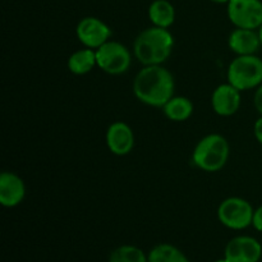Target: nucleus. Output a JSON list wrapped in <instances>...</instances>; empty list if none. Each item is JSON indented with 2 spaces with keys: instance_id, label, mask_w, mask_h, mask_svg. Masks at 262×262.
I'll return each instance as SVG.
<instances>
[{
  "instance_id": "6e6552de",
  "label": "nucleus",
  "mask_w": 262,
  "mask_h": 262,
  "mask_svg": "<svg viewBox=\"0 0 262 262\" xmlns=\"http://www.w3.org/2000/svg\"><path fill=\"white\" fill-rule=\"evenodd\" d=\"M112 28L97 17H84L76 27V36L79 42L89 49H99L112 37Z\"/></svg>"
},
{
  "instance_id": "b1692460",
  "label": "nucleus",
  "mask_w": 262,
  "mask_h": 262,
  "mask_svg": "<svg viewBox=\"0 0 262 262\" xmlns=\"http://www.w3.org/2000/svg\"><path fill=\"white\" fill-rule=\"evenodd\" d=\"M215 262H229V261H228L227 258L224 257V258H222V260H216V261H215Z\"/></svg>"
},
{
  "instance_id": "20e7f679",
  "label": "nucleus",
  "mask_w": 262,
  "mask_h": 262,
  "mask_svg": "<svg viewBox=\"0 0 262 262\" xmlns=\"http://www.w3.org/2000/svg\"><path fill=\"white\" fill-rule=\"evenodd\" d=\"M227 79L239 91L257 89L262 83V59L257 55H237L228 66Z\"/></svg>"
},
{
  "instance_id": "0eeeda50",
  "label": "nucleus",
  "mask_w": 262,
  "mask_h": 262,
  "mask_svg": "<svg viewBox=\"0 0 262 262\" xmlns=\"http://www.w3.org/2000/svg\"><path fill=\"white\" fill-rule=\"evenodd\" d=\"M227 5L228 18L234 27L248 30H258L261 27V0H230Z\"/></svg>"
},
{
  "instance_id": "f3484780",
  "label": "nucleus",
  "mask_w": 262,
  "mask_h": 262,
  "mask_svg": "<svg viewBox=\"0 0 262 262\" xmlns=\"http://www.w3.org/2000/svg\"><path fill=\"white\" fill-rule=\"evenodd\" d=\"M148 262H189V260L176 246L160 243L150 251Z\"/></svg>"
},
{
  "instance_id": "9d476101",
  "label": "nucleus",
  "mask_w": 262,
  "mask_h": 262,
  "mask_svg": "<svg viewBox=\"0 0 262 262\" xmlns=\"http://www.w3.org/2000/svg\"><path fill=\"white\" fill-rule=\"evenodd\" d=\"M106 146L113 155L125 156L135 148V133L127 123L118 120L112 123L106 130Z\"/></svg>"
},
{
  "instance_id": "4468645a",
  "label": "nucleus",
  "mask_w": 262,
  "mask_h": 262,
  "mask_svg": "<svg viewBox=\"0 0 262 262\" xmlns=\"http://www.w3.org/2000/svg\"><path fill=\"white\" fill-rule=\"evenodd\" d=\"M69 72L76 76H84L97 67L96 51L94 49L83 48L72 53L67 61Z\"/></svg>"
},
{
  "instance_id": "ddd939ff",
  "label": "nucleus",
  "mask_w": 262,
  "mask_h": 262,
  "mask_svg": "<svg viewBox=\"0 0 262 262\" xmlns=\"http://www.w3.org/2000/svg\"><path fill=\"white\" fill-rule=\"evenodd\" d=\"M228 46L235 55H256L262 43L257 30L235 27L228 37Z\"/></svg>"
},
{
  "instance_id": "4be33fe9",
  "label": "nucleus",
  "mask_w": 262,
  "mask_h": 262,
  "mask_svg": "<svg viewBox=\"0 0 262 262\" xmlns=\"http://www.w3.org/2000/svg\"><path fill=\"white\" fill-rule=\"evenodd\" d=\"M212 3H216V4H228L230 0H211Z\"/></svg>"
},
{
  "instance_id": "2eb2a0df",
  "label": "nucleus",
  "mask_w": 262,
  "mask_h": 262,
  "mask_svg": "<svg viewBox=\"0 0 262 262\" xmlns=\"http://www.w3.org/2000/svg\"><path fill=\"white\" fill-rule=\"evenodd\" d=\"M163 113L169 120L176 123H182L188 120L193 114V102L186 96H176L174 95L163 107Z\"/></svg>"
},
{
  "instance_id": "412c9836",
  "label": "nucleus",
  "mask_w": 262,
  "mask_h": 262,
  "mask_svg": "<svg viewBox=\"0 0 262 262\" xmlns=\"http://www.w3.org/2000/svg\"><path fill=\"white\" fill-rule=\"evenodd\" d=\"M253 135H255L257 142L262 146V115H260V118L255 122V125H253Z\"/></svg>"
},
{
  "instance_id": "39448f33",
  "label": "nucleus",
  "mask_w": 262,
  "mask_h": 262,
  "mask_svg": "<svg viewBox=\"0 0 262 262\" xmlns=\"http://www.w3.org/2000/svg\"><path fill=\"white\" fill-rule=\"evenodd\" d=\"M97 67L112 76L125 73L132 64V53L119 41L109 40L96 49Z\"/></svg>"
},
{
  "instance_id": "aec40b11",
  "label": "nucleus",
  "mask_w": 262,
  "mask_h": 262,
  "mask_svg": "<svg viewBox=\"0 0 262 262\" xmlns=\"http://www.w3.org/2000/svg\"><path fill=\"white\" fill-rule=\"evenodd\" d=\"M253 105L260 115H262V83L256 89L255 95H253Z\"/></svg>"
},
{
  "instance_id": "6ab92c4d",
  "label": "nucleus",
  "mask_w": 262,
  "mask_h": 262,
  "mask_svg": "<svg viewBox=\"0 0 262 262\" xmlns=\"http://www.w3.org/2000/svg\"><path fill=\"white\" fill-rule=\"evenodd\" d=\"M252 227L255 228L257 232L262 233V205L258 206L257 209L253 212V219H252Z\"/></svg>"
},
{
  "instance_id": "a211bd4d",
  "label": "nucleus",
  "mask_w": 262,
  "mask_h": 262,
  "mask_svg": "<svg viewBox=\"0 0 262 262\" xmlns=\"http://www.w3.org/2000/svg\"><path fill=\"white\" fill-rule=\"evenodd\" d=\"M109 262H148V256L136 246L123 245L110 253Z\"/></svg>"
},
{
  "instance_id": "9b49d317",
  "label": "nucleus",
  "mask_w": 262,
  "mask_h": 262,
  "mask_svg": "<svg viewBox=\"0 0 262 262\" xmlns=\"http://www.w3.org/2000/svg\"><path fill=\"white\" fill-rule=\"evenodd\" d=\"M241 92L229 82L222 83L211 95V107L219 117H232L241 107Z\"/></svg>"
},
{
  "instance_id": "dca6fc26",
  "label": "nucleus",
  "mask_w": 262,
  "mask_h": 262,
  "mask_svg": "<svg viewBox=\"0 0 262 262\" xmlns=\"http://www.w3.org/2000/svg\"><path fill=\"white\" fill-rule=\"evenodd\" d=\"M148 18L152 26L169 28L176 22V8L168 0H154L148 7Z\"/></svg>"
},
{
  "instance_id": "f03ea898",
  "label": "nucleus",
  "mask_w": 262,
  "mask_h": 262,
  "mask_svg": "<svg viewBox=\"0 0 262 262\" xmlns=\"http://www.w3.org/2000/svg\"><path fill=\"white\" fill-rule=\"evenodd\" d=\"M174 36L169 28L152 26L137 35L133 42V55L142 66H163L173 53Z\"/></svg>"
},
{
  "instance_id": "7ed1b4c3",
  "label": "nucleus",
  "mask_w": 262,
  "mask_h": 262,
  "mask_svg": "<svg viewBox=\"0 0 262 262\" xmlns=\"http://www.w3.org/2000/svg\"><path fill=\"white\" fill-rule=\"evenodd\" d=\"M230 146L227 138L219 133H210L196 143L192 152V163L206 173L220 171L228 163Z\"/></svg>"
},
{
  "instance_id": "5701e85b",
  "label": "nucleus",
  "mask_w": 262,
  "mask_h": 262,
  "mask_svg": "<svg viewBox=\"0 0 262 262\" xmlns=\"http://www.w3.org/2000/svg\"><path fill=\"white\" fill-rule=\"evenodd\" d=\"M258 36H260V40H261V43H262V25H261V27L258 28Z\"/></svg>"
},
{
  "instance_id": "f257e3e1",
  "label": "nucleus",
  "mask_w": 262,
  "mask_h": 262,
  "mask_svg": "<svg viewBox=\"0 0 262 262\" xmlns=\"http://www.w3.org/2000/svg\"><path fill=\"white\" fill-rule=\"evenodd\" d=\"M176 91L173 73L164 66H143L133 79V94L142 104L163 107Z\"/></svg>"
},
{
  "instance_id": "423d86ee",
  "label": "nucleus",
  "mask_w": 262,
  "mask_h": 262,
  "mask_svg": "<svg viewBox=\"0 0 262 262\" xmlns=\"http://www.w3.org/2000/svg\"><path fill=\"white\" fill-rule=\"evenodd\" d=\"M253 212L250 201L242 197H228L217 207V219L232 230H242L252 225Z\"/></svg>"
},
{
  "instance_id": "1a4fd4ad",
  "label": "nucleus",
  "mask_w": 262,
  "mask_h": 262,
  "mask_svg": "<svg viewBox=\"0 0 262 262\" xmlns=\"http://www.w3.org/2000/svg\"><path fill=\"white\" fill-rule=\"evenodd\" d=\"M262 256V246L256 238L239 235L228 242L224 257L229 262H258Z\"/></svg>"
},
{
  "instance_id": "f8f14e48",
  "label": "nucleus",
  "mask_w": 262,
  "mask_h": 262,
  "mask_svg": "<svg viewBox=\"0 0 262 262\" xmlns=\"http://www.w3.org/2000/svg\"><path fill=\"white\" fill-rule=\"evenodd\" d=\"M26 197V184L14 171H3L0 174V204L12 209L23 202Z\"/></svg>"
}]
</instances>
